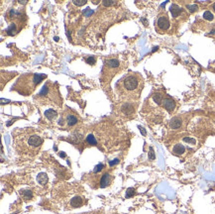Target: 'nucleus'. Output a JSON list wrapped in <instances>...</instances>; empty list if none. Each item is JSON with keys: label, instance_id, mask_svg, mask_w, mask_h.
<instances>
[{"label": "nucleus", "instance_id": "obj_35", "mask_svg": "<svg viewBox=\"0 0 215 214\" xmlns=\"http://www.w3.org/2000/svg\"><path fill=\"white\" fill-rule=\"evenodd\" d=\"M158 47H156V48H154V50H153V52H155V51H157V50H158Z\"/></svg>", "mask_w": 215, "mask_h": 214}, {"label": "nucleus", "instance_id": "obj_33", "mask_svg": "<svg viewBox=\"0 0 215 214\" xmlns=\"http://www.w3.org/2000/svg\"><path fill=\"white\" fill-rule=\"evenodd\" d=\"M60 156L62 158H64V157H66V154L62 153H62H60Z\"/></svg>", "mask_w": 215, "mask_h": 214}, {"label": "nucleus", "instance_id": "obj_9", "mask_svg": "<svg viewBox=\"0 0 215 214\" xmlns=\"http://www.w3.org/2000/svg\"><path fill=\"white\" fill-rule=\"evenodd\" d=\"M183 118L181 116H176L170 121V128L174 129V130H176V129H180L183 126Z\"/></svg>", "mask_w": 215, "mask_h": 214}, {"label": "nucleus", "instance_id": "obj_28", "mask_svg": "<svg viewBox=\"0 0 215 214\" xmlns=\"http://www.w3.org/2000/svg\"><path fill=\"white\" fill-rule=\"evenodd\" d=\"M86 62L88 64H94L96 62V58L95 57H88L86 59Z\"/></svg>", "mask_w": 215, "mask_h": 214}, {"label": "nucleus", "instance_id": "obj_8", "mask_svg": "<svg viewBox=\"0 0 215 214\" xmlns=\"http://www.w3.org/2000/svg\"><path fill=\"white\" fill-rule=\"evenodd\" d=\"M112 179H113V177L109 173H103L101 177H99V187H101V188L107 187L112 182Z\"/></svg>", "mask_w": 215, "mask_h": 214}, {"label": "nucleus", "instance_id": "obj_6", "mask_svg": "<svg viewBox=\"0 0 215 214\" xmlns=\"http://www.w3.org/2000/svg\"><path fill=\"white\" fill-rule=\"evenodd\" d=\"M156 30L158 31L160 34H163L165 32H167L170 29L171 23H170V19L168 17V14L165 12H163L161 14H159L158 18H157L156 22Z\"/></svg>", "mask_w": 215, "mask_h": 214}, {"label": "nucleus", "instance_id": "obj_13", "mask_svg": "<svg viewBox=\"0 0 215 214\" xmlns=\"http://www.w3.org/2000/svg\"><path fill=\"white\" fill-rule=\"evenodd\" d=\"M170 10H171V13H172V17H174V19H176V18H178L180 14H182V13H183V9L181 8L180 6H178V4H176V3L172 4Z\"/></svg>", "mask_w": 215, "mask_h": 214}, {"label": "nucleus", "instance_id": "obj_34", "mask_svg": "<svg viewBox=\"0 0 215 214\" xmlns=\"http://www.w3.org/2000/svg\"><path fill=\"white\" fill-rule=\"evenodd\" d=\"M212 9H213V11H214V13H215V3L212 4Z\"/></svg>", "mask_w": 215, "mask_h": 214}, {"label": "nucleus", "instance_id": "obj_12", "mask_svg": "<svg viewBox=\"0 0 215 214\" xmlns=\"http://www.w3.org/2000/svg\"><path fill=\"white\" fill-rule=\"evenodd\" d=\"M69 205H71V208H78V207L82 206L83 205V198L79 195H77L75 197H73L69 201Z\"/></svg>", "mask_w": 215, "mask_h": 214}, {"label": "nucleus", "instance_id": "obj_22", "mask_svg": "<svg viewBox=\"0 0 215 214\" xmlns=\"http://www.w3.org/2000/svg\"><path fill=\"white\" fill-rule=\"evenodd\" d=\"M148 157H149L150 160H154L156 159L155 152H154V149L152 148V147H150V149H149V154H148Z\"/></svg>", "mask_w": 215, "mask_h": 214}, {"label": "nucleus", "instance_id": "obj_2", "mask_svg": "<svg viewBox=\"0 0 215 214\" xmlns=\"http://www.w3.org/2000/svg\"><path fill=\"white\" fill-rule=\"evenodd\" d=\"M144 86V80L141 74L132 72L123 77L117 83L116 88L121 96L129 100H136L140 96Z\"/></svg>", "mask_w": 215, "mask_h": 214}, {"label": "nucleus", "instance_id": "obj_14", "mask_svg": "<svg viewBox=\"0 0 215 214\" xmlns=\"http://www.w3.org/2000/svg\"><path fill=\"white\" fill-rule=\"evenodd\" d=\"M37 181L40 186H45L49 181V177L47 175L46 173H40L39 175H37Z\"/></svg>", "mask_w": 215, "mask_h": 214}, {"label": "nucleus", "instance_id": "obj_24", "mask_svg": "<svg viewBox=\"0 0 215 214\" xmlns=\"http://www.w3.org/2000/svg\"><path fill=\"white\" fill-rule=\"evenodd\" d=\"M134 194H135V188H133V187H130V188L127 189V191H126V197L127 198L132 197Z\"/></svg>", "mask_w": 215, "mask_h": 214}, {"label": "nucleus", "instance_id": "obj_11", "mask_svg": "<svg viewBox=\"0 0 215 214\" xmlns=\"http://www.w3.org/2000/svg\"><path fill=\"white\" fill-rule=\"evenodd\" d=\"M64 120H66V125L69 127H73V126H75V125H77L78 123V121H79L77 115L73 114V113H71V112L66 114V119Z\"/></svg>", "mask_w": 215, "mask_h": 214}, {"label": "nucleus", "instance_id": "obj_7", "mask_svg": "<svg viewBox=\"0 0 215 214\" xmlns=\"http://www.w3.org/2000/svg\"><path fill=\"white\" fill-rule=\"evenodd\" d=\"M162 106L167 111H169V112H174L176 107V102L174 101V99L170 97L169 95H165V97L163 98V100L162 102Z\"/></svg>", "mask_w": 215, "mask_h": 214}, {"label": "nucleus", "instance_id": "obj_31", "mask_svg": "<svg viewBox=\"0 0 215 214\" xmlns=\"http://www.w3.org/2000/svg\"><path fill=\"white\" fill-rule=\"evenodd\" d=\"M118 163H119V160H118V159H115L114 160H112V162H109V166L112 167V166H114V165H117Z\"/></svg>", "mask_w": 215, "mask_h": 214}, {"label": "nucleus", "instance_id": "obj_30", "mask_svg": "<svg viewBox=\"0 0 215 214\" xmlns=\"http://www.w3.org/2000/svg\"><path fill=\"white\" fill-rule=\"evenodd\" d=\"M138 128H139V130H140V132L142 133V135H143V136H146V135H147V132H146V130H145L144 127L138 126Z\"/></svg>", "mask_w": 215, "mask_h": 214}, {"label": "nucleus", "instance_id": "obj_15", "mask_svg": "<svg viewBox=\"0 0 215 214\" xmlns=\"http://www.w3.org/2000/svg\"><path fill=\"white\" fill-rule=\"evenodd\" d=\"M121 110H122V112H124L125 115H130L135 112V107L133 106L132 103H125L124 105L122 106Z\"/></svg>", "mask_w": 215, "mask_h": 214}, {"label": "nucleus", "instance_id": "obj_17", "mask_svg": "<svg viewBox=\"0 0 215 214\" xmlns=\"http://www.w3.org/2000/svg\"><path fill=\"white\" fill-rule=\"evenodd\" d=\"M18 31H19V29H18L16 24H11V25L8 27L7 30H6V33H7L8 35H15L18 33Z\"/></svg>", "mask_w": 215, "mask_h": 214}, {"label": "nucleus", "instance_id": "obj_5", "mask_svg": "<svg viewBox=\"0 0 215 214\" xmlns=\"http://www.w3.org/2000/svg\"><path fill=\"white\" fill-rule=\"evenodd\" d=\"M120 62L117 59H109L106 60L104 62V68L102 70V77L104 80H110L116 71L120 68Z\"/></svg>", "mask_w": 215, "mask_h": 214}, {"label": "nucleus", "instance_id": "obj_19", "mask_svg": "<svg viewBox=\"0 0 215 214\" xmlns=\"http://www.w3.org/2000/svg\"><path fill=\"white\" fill-rule=\"evenodd\" d=\"M86 142L90 145H93V146H96L97 145V141H96L95 137L92 135V134H89L88 136L86 137Z\"/></svg>", "mask_w": 215, "mask_h": 214}, {"label": "nucleus", "instance_id": "obj_25", "mask_svg": "<svg viewBox=\"0 0 215 214\" xmlns=\"http://www.w3.org/2000/svg\"><path fill=\"white\" fill-rule=\"evenodd\" d=\"M73 3L75 4V6H83L87 3L86 0H73Z\"/></svg>", "mask_w": 215, "mask_h": 214}, {"label": "nucleus", "instance_id": "obj_21", "mask_svg": "<svg viewBox=\"0 0 215 214\" xmlns=\"http://www.w3.org/2000/svg\"><path fill=\"white\" fill-rule=\"evenodd\" d=\"M187 8L190 13H193L198 10V6L196 4H187Z\"/></svg>", "mask_w": 215, "mask_h": 214}, {"label": "nucleus", "instance_id": "obj_3", "mask_svg": "<svg viewBox=\"0 0 215 214\" xmlns=\"http://www.w3.org/2000/svg\"><path fill=\"white\" fill-rule=\"evenodd\" d=\"M46 77L47 75L42 74V73H26V74H22L17 79V81L15 82L13 89L16 90L20 94L27 96V95L31 94L35 90L36 86L39 85Z\"/></svg>", "mask_w": 215, "mask_h": 214}, {"label": "nucleus", "instance_id": "obj_32", "mask_svg": "<svg viewBox=\"0 0 215 214\" xmlns=\"http://www.w3.org/2000/svg\"><path fill=\"white\" fill-rule=\"evenodd\" d=\"M141 21H142L143 23H144V25H145V26H147V25H148V22H147V20L145 19V18H142V19H141Z\"/></svg>", "mask_w": 215, "mask_h": 214}, {"label": "nucleus", "instance_id": "obj_10", "mask_svg": "<svg viewBox=\"0 0 215 214\" xmlns=\"http://www.w3.org/2000/svg\"><path fill=\"white\" fill-rule=\"evenodd\" d=\"M185 152H187V148L181 143H176L172 148V153L176 156H183L185 154Z\"/></svg>", "mask_w": 215, "mask_h": 214}, {"label": "nucleus", "instance_id": "obj_36", "mask_svg": "<svg viewBox=\"0 0 215 214\" xmlns=\"http://www.w3.org/2000/svg\"><path fill=\"white\" fill-rule=\"evenodd\" d=\"M55 40L56 41H59V37H55Z\"/></svg>", "mask_w": 215, "mask_h": 214}, {"label": "nucleus", "instance_id": "obj_1", "mask_svg": "<svg viewBox=\"0 0 215 214\" xmlns=\"http://www.w3.org/2000/svg\"><path fill=\"white\" fill-rule=\"evenodd\" d=\"M43 144V139L32 129H27L23 131L21 135L15 138L16 150L21 155L34 156L38 154Z\"/></svg>", "mask_w": 215, "mask_h": 214}, {"label": "nucleus", "instance_id": "obj_20", "mask_svg": "<svg viewBox=\"0 0 215 214\" xmlns=\"http://www.w3.org/2000/svg\"><path fill=\"white\" fill-rule=\"evenodd\" d=\"M203 18H204L205 20H208V21H212V20L214 19V15L212 14L210 11H205V12L203 13Z\"/></svg>", "mask_w": 215, "mask_h": 214}, {"label": "nucleus", "instance_id": "obj_4", "mask_svg": "<svg viewBox=\"0 0 215 214\" xmlns=\"http://www.w3.org/2000/svg\"><path fill=\"white\" fill-rule=\"evenodd\" d=\"M36 100L45 105H55L57 107H60L62 103L57 84L51 81L46 82L41 91L36 95Z\"/></svg>", "mask_w": 215, "mask_h": 214}, {"label": "nucleus", "instance_id": "obj_23", "mask_svg": "<svg viewBox=\"0 0 215 214\" xmlns=\"http://www.w3.org/2000/svg\"><path fill=\"white\" fill-rule=\"evenodd\" d=\"M183 142L187 143L189 145H195L196 144V140L193 139V138H190V137H184L183 138Z\"/></svg>", "mask_w": 215, "mask_h": 214}, {"label": "nucleus", "instance_id": "obj_27", "mask_svg": "<svg viewBox=\"0 0 215 214\" xmlns=\"http://www.w3.org/2000/svg\"><path fill=\"white\" fill-rule=\"evenodd\" d=\"M115 3H116V1H113V0H110V1H107V0H105V1H102V5L105 6V7H108V6L114 5Z\"/></svg>", "mask_w": 215, "mask_h": 214}, {"label": "nucleus", "instance_id": "obj_16", "mask_svg": "<svg viewBox=\"0 0 215 214\" xmlns=\"http://www.w3.org/2000/svg\"><path fill=\"white\" fill-rule=\"evenodd\" d=\"M58 116V112L54 109H49V110L45 111V117L47 118L48 120L52 121V120H55Z\"/></svg>", "mask_w": 215, "mask_h": 214}, {"label": "nucleus", "instance_id": "obj_18", "mask_svg": "<svg viewBox=\"0 0 215 214\" xmlns=\"http://www.w3.org/2000/svg\"><path fill=\"white\" fill-rule=\"evenodd\" d=\"M21 195L25 200H31L33 198V192L31 190H28V189H26V190H22Z\"/></svg>", "mask_w": 215, "mask_h": 214}, {"label": "nucleus", "instance_id": "obj_26", "mask_svg": "<svg viewBox=\"0 0 215 214\" xmlns=\"http://www.w3.org/2000/svg\"><path fill=\"white\" fill-rule=\"evenodd\" d=\"M103 169H104V165L103 164H98L97 166H95L94 169H93V173H100V171H101Z\"/></svg>", "mask_w": 215, "mask_h": 214}, {"label": "nucleus", "instance_id": "obj_29", "mask_svg": "<svg viewBox=\"0 0 215 214\" xmlns=\"http://www.w3.org/2000/svg\"><path fill=\"white\" fill-rule=\"evenodd\" d=\"M84 15H85L86 17H89L90 15H92V13H93V10L92 9H90V8H87V9H85L84 10Z\"/></svg>", "mask_w": 215, "mask_h": 214}]
</instances>
